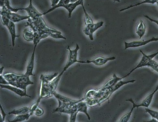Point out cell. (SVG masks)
<instances>
[{
	"label": "cell",
	"instance_id": "1",
	"mask_svg": "<svg viewBox=\"0 0 158 122\" xmlns=\"http://www.w3.org/2000/svg\"><path fill=\"white\" fill-rule=\"evenodd\" d=\"M3 76L8 81L9 84L18 87L27 92V87L30 85L34 84L30 79V76L24 74L19 75L14 73L5 74Z\"/></svg>",
	"mask_w": 158,
	"mask_h": 122
},
{
	"label": "cell",
	"instance_id": "2",
	"mask_svg": "<svg viewBox=\"0 0 158 122\" xmlns=\"http://www.w3.org/2000/svg\"><path fill=\"white\" fill-rule=\"evenodd\" d=\"M58 75V73L47 75L41 74L40 76L41 82L40 91L39 97L36 101L38 103H40L41 100L44 98L51 97L53 96L54 92L52 90L51 83Z\"/></svg>",
	"mask_w": 158,
	"mask_h": 122
},
{
	"label": "cell",
	"instance_id": "3",
	"mask_svg": "<svg viewBox=\"0 0 158 122\" xmlns=\"http://www.w3.org/2000/svg\"><path fill=\"white\" fill-rule=\"evenodd\" d=\"M67 48L69 50V52L67 63L65 66L64 67L61 72L51 83V87H52L54 92H56V87H57L59 82H60L61 77L62 76L64 73L73 64L78 62V52L80 49L79 45L76 44V47L74 50H71L69 46H68Z\"/></svg>",
	"mask_w": 158,
	"mask_h": 122
},
{
	"label": "cell",
	"instance_id": "4",
	"mask_svg": "<svg viewBox=\"0 0 158 122\" xmlns=\"http://www.w3.org/2000/svg\"><path fill=\"white\" fill-rule=\"evenodd\" d=\"M140 52L142 55V58L140 61L134 68L132 69L126 75L122 77V79H124V78L129 76L136 69L144 67H148L151 68L152 69L158 73V63L154 61L153 59L154 58L158 55V51L156 53L151 54L150 55H146L141 50H140Z\"/></svg>",
	"mask_w": 158,
	"mask_h": 122
},
{
	"label": "cell",
	"instance_id": "5",
	"mask_svg": "<svg viewBox=\"0 0 158 122\" xmlns=\"http://www.w3.org/2000/svg\"><path fill=\"white\" fill-rule=\"evenodd\" d=\"M25 26H30L34 33L43 32L51 34L55 33H61V32L47 26L42 16L35 20H32L30 18H29L28 19V21Z\"/></svg>",
	"mask_w": 158,
	"mask_h": 122
},
{
	"label": "cell",
	"instance_id": "6",
	"mask_svg": "<svg viewBox=\"0 0 158 122\" xmlns=\"http://www.w3.org/2000/svg\"><path fill=\"white\" fill-rule=\"evenodd\" d=\"M53 96L58 101L59 105L57 108L53 110V113L56 112L66 114L70 108L73 105L79 102L81 100H74L65 97L56 92H54Z\"/></svg>",
	"mask_w": 158,
	"mask_h": 122
},
{
	"label": "cell",
	"instance_id": "7",
	"mask_svg": "<svg viewBox=\"0 0 158 122\" xmlns=\"http://www.w3.org/2000/svg\"><path fill=\"white\" fill-rule=\"evenodd\" d=\"M88 107L87 103L84 101V98L81 99L79 102L73 105L66 113L70 115V122L76 121L77 115L79 112L83 113L87 116L88 120H90V116L87 110Z\"/></svg>",
	"mask_w": 158,
	"mask_h": 122
},
{
	"label": "cell",
	"instance_id": "8",
	"mask_svg": "<svg viewBox=\"0 0 158 122\" xmlns=\"http://www.w3.org/2000/svg\"><path fill=\"white\" fill-rule=\"evenodd\" d=\"M1 15H4L9 20L15 23L19 22L22 20H28L30 18L29 16H24L19 15L15 12H12L9 10L6 6L1 8Z\"/></svg>",
	"mask_w": 158,
	"mask_h": 122
},
{
	"label": "cell",
	"instance_id": "9",
	"mask_svg": "<svg viewBox=\"0 0 158 122\" xmlns=\"http://www.w3.org/2000/svg\"><path fill=\"white\" fill-rule=\"evenodd\" d=\"M1 22L2 24L7 27L8 29L11 38V43L13 47H14L15 44V39L17 38H19V35L16 34V26L15 23L9 20L8 18L4 15H1Z\"/></svg>",
	"mask_w": 158,
	"mask_h": 122
},
{
	"label": "cell",
	"instance_id": "10",
	"mask_svg": "<svg viewBox=\"0 0 158 122\" xmlns=\"http://www.w3.org/2000/svg\"><path fill=\"white\" fill-rule=\"evenodd\" d=\"M104 22L102 21L97 23H91L85 24L83 32L85 34L88 36L91 41L94 40L93 34L94 32L98 29L103 26Z\"/></svg>",
	"mask_w": 158,
	"mask_h": 122
},
{
	"label": "cell",
	"instance_id": "11",
	"mask_svg": "<svg viewBox=\"0 0 158 122\" xmlns=\"http://www.w3.org/2000/svg\"><path fill=\"white\" fill-rule=\"evenodd\" d=\"M116 57L115 56L109 57H98L96 58L92 61L87 60L86 61H80L78 60L77 63L82 64L93 63L96 66H102L106 64L108 62L114 61Z\"/></svg>",
	"mask_w": 158,
	"mask_h": 122
},
{
	"label": "cell",
	"instance_id": "12",
	"mask_svg": "<svg viewBox=\"0 0 158 122\" xmlns=\"http://www.w3.org/2000/svg\"><path fill=\"white\" fill-rule=\"evenodd\" d=\"M20 10H25L27 13L28 16L33 20H36L38 18L42 16V14L40 13L37 10L32 3V0L29 1V4L27 7L20 8Z\"/></svg>",
	"mask_w": 158,
	"mask_h": 122
},
{
	"label": "cell",
	"instance_id": "13",
	"mask_svg": "<svg viewBox=\"0 0 158 122\" xmlns=\"http://www.w3.org/2000/svg\"><path fill=\"white\" fill-rule=\"evenodd\" d=\"M0 87L2 88H4V89H7L11 91V92H14V93L17 95H19L21 97H29V98H31V96L27 94V92H25L23 90L18 88V87H14V86L11 85L0 84Z\"/></svg>",
	"mask_w": 158,
	"mask_h": 122
},
{
	"label": "cell",
	"instance_id": "14",
	"mask_svg": "<svg viewBox=\"0 0 158 122\" xmlns=\"http://www.w3.org/2000/svg\"><path fill=\"white\" fill-rule=\"evenodd\" d=\"M135 81V79H132V80L125 81H123L121 80L118 82L116 84L114 85V86H112V87H110V88H110V93L108 97L107 100L110 99L112 95L114 92L118 90L121 87L124 86V85L129 84V83H134Z\"/></svg>",
	"mask_w": 158,
	"mask_h": 122
},
{
	"label": "cell",
	"instance_id": "15",
	"mask_svg": "<svg viewBox=\"0 0 158 122\" xmlns=\"http://www.w3.org/2000/svg\"><path fill=\"white\" fill-rule=\"evenodd\" d=\"M36 47L37 46H34L31 58L27 66L26 71L25 73V74L29 76H35V75L33 74V71L34 67L35 57V52Z\"/></svg>",
	"mask_w": 158,
	"mask_h": 122
},
{
	"label": "cell",
	"instance_id": "16",
	"mask_svg": "<svg viewBox=\"0 0 158 122\" xmlns=\"http://www.w3.org/2000/svg\"><path fill=\"white\" fill-rule=\"evenodd\" d=\"M158 41V38H155L153 37L152 38L150 39L147 40L142 41H133L131 42L130 45L131 48H135L141 47V46L146 45V44L153 42H156Z\"/></svg>",
	"mask_w": 158,
	"mask_h": 122
},
{
	"label": "cell",
	"instance_id": "17",
	"mask_svg": "<svg viewBox=\"0 0 158 122\" xmlns=\"http://www.w3.org/2000/svg\"><path fill=\"white\" fill-rule=\"evenodd\" d=\"M123 79L122 77L121 78H119V77L117 76L116 74H114L113 78L110 80H109L108 81L106 82L99 90L101 91H104L106 88H110L112 86H114V85L116 84L119 81L123 80Z\"/></svg>",
	"mask_w": 158,
	"mask_h": 122
},
{
	"label": "cell",
	"instance_id": "18",
	"mask_svg": "<svg viewBox=\"0 0 158 122\" xmlns=\"http://www.w3.org/2000/svg\"><path fill=\"white\" fill-rule=\"evenodd\" d=\"M146 31V27L144 22L142 20H140L136 30V34L139 37L140 39L144 35Z\"/></svg>",
	"mask_w": 158,
	"mask_h": 122
},
{
	"label": "cell",
	"instance_id": "19",
	"mask_svg": "<svg viewBox=\"0 0 158 122\" xmlns=\"http://www.w3.org/2000/svg\"><path fill=\"white\" fill-rule=\"evenodd\" d=\"M158 1V0H143V1L140 2H138V3L135 4H132L130 5V6H127L126 7L121 9L119 11L120 12H123V11H125V10H128V9L132 8L133 7H137V6L143 4L150 3L154 4L156 3Z\"/></svg>",
	"mask_w": 158,
	"mask_h": 122
},
{
	"label": "cell",
	"instance_id": "20",
	"mask_svg": "<svg viewBox=\"0 0 158 122\" xmlns=\"http://www.w3.org/2000/svg\"><path fill=\"white\" fill-rule=\"evenodd\" d=\"M34 112L30 111L26 114L16 116V117L13 120L10 121L11 122H19L24 121V120H28L30 117L33 115Z\"/></svg>",
	"mask_w": 158,
	"mask_h": 122
},
{
	"label": "cell",
	"instance_id": "21",
	"mask_svg": "<svg viewBox=\"0 0 158 122\" xmlns=\"http://www.w3.org/2000/svg\"><path fill=\"white\" fill-rule=\"evenodd\" d=\"M70 2H70V0H60L56 6L51 7V9L48 10L47 11H46V12L42 13V15H43L47 14L52 12V11H54V10H56V9L58 8L62 7V6H64V5L68 4L70 3Z\"/></svg>",
	"mask_w": 158,
	"mask_h": 122
},
{
	"label": "cell",
	"instance_id": "22",
	"mask_svg": "<svg viewBox=\"0 0 158 122\" xmlns=\"http://www.w3.org/2000/svg\"><path fill=\"white\" fill-rule=\"evenodd\" d=\"M30 112V108L28 107H23L18 110H14L9 112L8 115H14L16 116L23 115Z\"/></svg>",
	"mask_w": 158,
	"mask_h": 122
},
{
	"label": "cell",
	"instance_id": "23",
	"mask_svg": "<svg viewBox=\"0 0 158 122\" xmlns=\"http://www.w3.org/2000/svg\"><path fill=\"white\" fill-rule=\"evenodd\" d=\"M23 37L24 39L27 42L33 41L34 37V33L33 31H31L27 29H25L24 30Z\"/></svg>",
	"mask_w": 158,
	"mask_h": 122
},
{
	"label": "cell",
	"instance_id": "24",
	"mask_svg": "<svg viewBox=\"0 0 158 122\" xmlns=\"http://www.w3.org/2000/svg\"><path fill=\"white\" fill-rule=\"evenodd\" d=\"M145 110V112L149 114L152 118L156 119L158 122V112L151 110V109L148 108H146Z\"/></svg>",
	"mask_w": 158,
	"mask_h": 122
},
{
	"label": "cell",
	"instance_id": "25",
	"mask_svg": "<svg viewBox=\"0 0 158 122\" xmlns=\"http://www.w3.org/2000/svg\"><path fill=\"white\" fill-rule=\"evenodd\" d=\"M81 6H82L83 12L84 13L85 15V24L94 22L93 20H92V18H91L90 17L89 15L87 13L85 7H84L83 2Z\"/></svg>",
	"mask_w": 158,
	"mask_h": 122
},
{
	"label": "cell",
	"instance_id": "26",
	"mask_svg": "<svg viewBox=\"0 0 158 122\" xmlns=\"http://www.w3.org/2000/svg\"><path fill=\"white\" fill-rule=\"evenodd\" d=\"M6 1V3H5V6L7 7V8L10 11H12V12L16 13L18 11H20V8H13L11 7V5H10V0H5Z\"/></svg>",
	"mask_w": 158,
	"mask_h": 122
},
{
	"label": "cell",
	"instance_id": "27",
	"mask_svg": "<svg viewBox=\"0 0 158 122\" xmlns=\"http://www.w3.org/2000/svg\"><path fill=\"white\" fill-rule=\"evenodd\" d=\"M0 106H1V107H0V109H1L0 119H1V120H0V121H1V122H3L5 121L7 114H6V113L5 112L3 108H2V105L1 104L0 105Z\"/></svg>",
	"mask_w": 158,
	"mask_h": 122
},
{
	"label": "cell",
	"instance_id": "28",
	"mask_svg": "<svg viewBox=\"0 0 158 122\" xmlns=\"http://www.w3.org/2000/svg\"><path fill=\"white\" fill-rule=\"evenodd\" d=\"M44 113V111L43 109L39 107H37V108L35 110L34 114L37 116H40Z\"/></svg>",
	"mask_w": 158,
	"mask_h": 122
},
{
	"label": "cell",
	"instance_id": "29",
	"mask_svg": "<svg viewBox=\"0 0 158 122\" xmlns=\"http://www.w3.org/2000/svg\"><path fill=\"white\" fill-rule=\"evenodd\" d=\"M0 84L3 85H8L9 83L3 75H0Z\"/></svg>",
	"mask_w": 158,
	"mask_h": 122
},
{
	"label": "cell",
	"instance_id": "30",
	"mask_svg": "<svg viewBox=\"0 0 158 122\" xmlns=\"http://www.w3.org/2000/svg\"><path fill=\"white\" fill-rule=\"evenodd\" d=\"M144 17L145 18H146V19H148V20H149L151 22L155 23L158 25V20L152 18H150V17L147 15H144Z\"/></svg>",
	"mask_w": 158,
	"mask_h": 122
},
{
	"label": "cell",
	"instance_id": "31",
	"mask_svg": "<svg viewBox=\"0 0 158 122\" xmlns=\"http://www.w3.org/2000/svg\"><path fill=\"white\" fill-rule=\"evenodd\" d=\"M60 0H51V6L52 7H54L58 3Z\"/></svg>",
	"mask_w": 158,
	"mask_h": 122
},
{
	"label": "cell",
	"instance_id": "32",
	"mask_svg": "<svg viewBox=\"0 0 158 122\" xmlns=\"http://www.w3.org/2000/svg\"><path fill=\"white\" fill-rule=\"evenodd\" d=\"M4 69V67L3 66L1 67V68H0V75H2V72L3 71Z\"/></svg>",
	"mask_w": 158,
	"mask_h": 122
},
{
	"label": "cell",
	"instance_id": "33",
	"mask_svg": "<svg viewBox=\"0 0 158 122\" xmlns=\"http://www.w3.org/2000/svg\"><path fill=\"white\" fill-rule=\"evenodd\" d=\"M158 91V84L157 85V86L156 87V88H155V90H154L153 92H154V93L155 94L156 92H157Z\"/></svg>",
	"mask_w": 158,
	"mask_h": 122
},
{
	"label": "cell",
	"instance_id": "34",
	"mask_svg": "<svg viewBox=\"0 0 158 122\" xmlns=\"http://www.w3.org/2000/svg\"><path fill=\"white\" fill-rule=\"evenodd\" d=\"M149 122H158L157 120L154 119V118H152V119L151 120H150Z\"/></svg>",
	"mask_w": 158,
	"mask_h": 122
},
{
	"label": "cell",
	"instance_id": "35",
	"mask_svg": "<svg viewBox=\"0 0 158 122\" xmlns=\"http://www.w3.org/2000/svg\"><path fill=\"white\" fill-rule=\"evenodd\" d=\"M113 1H114V2H120V0H113Z\"/></svg>",
	"mask_w": 158,
	"mask_h": 122
},
{
	"label": "cell",
	"instance_id": "36",
	"mask_svg": "<svg viewBox=\"0 0 158 122\" xmlns=\"http://www.w3.org/2000/svg\"><path fill=\"white\" fill-rule=\"evenodd\" d=\"M156 4H157V6H158V1L157 2H156Z\"/></svg>",
	"mask_w": 158,
	"mask_h": 122
},
{
	"label": "cell",
	"instance_id": "37",
	"mask_svg": "<svg viewBox=\"0 0 158 122\" xmlns=\"http://www.w3.org/2000/svg\"><path fill=\"white\" fill-rule=\"evenodd\" d=\"M141 1H142V0H141Z\"/></svg>",
	"mask_w": 158,
	"mask_h": 122
}]
</instances>
